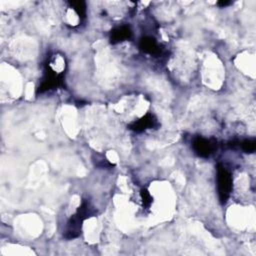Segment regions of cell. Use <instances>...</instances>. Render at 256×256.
I'll list each match as a JSON object with an SVG mask.
<instances>
[{"label":"cell","mask_w":256,"mask_h":256,"mask_svg":"<svg viewBox=\"0 0 256 256\" xmlns=\"http://www.w3.org/2000/svg\"><path fill=\"white\" fill-rule=\"evenodd\" d=\"M95 214L96 211L91 202L88 199H82L81 204L66 223V227L63 233L64 238L67 240H71L80 236L84 221L94 216Z\"/></svg>","instance_id":"1"},{"label":"cell","mask_w":256,"mask_h":256,"mask_svg":"<svg viewBox=\"0 0 256 256\" xmlns=\"http://www.w3.org/2000/svg\"><path fill=\"white\" fill-rule=\"evenodd\" d=\"M216 185L219 202L221 205H225L233 190V177L231 172L221 163L216 166Z\"/></svg>","instance_id":"2"},{"label":"cell","mask_w":256,"mask_h":256,"mask_svg":"<svg viewBox=\"0 0 256 256\" xmlns=\"http://www.w3.org/2000/svg\"><path fill=\"white\" fill-rule=\"evenodd\" d=\"M64 71L58 72L57 70H55L51 66L50 60H48L44 65L43 77L36 89V94H42L62 86L64 81Z\"/></svg>","instance_id":"3"},{"label":"cell","mask_w":256,"mask_h":256,"mask_svg":"<svg viewBox=\"0 0 256 256\" xmlns=\"http://www.w3.org/2000/svg\"><path fill=\"white\" fill-rule=\"evenodd\" d=\"M218 148V142L215 138H205L197 135L192 139V149L194 153L201 158L210 157Z\"/></svg>","instance_id":"4"},{"label":"cell","mask_w":256,"mask_h":256,"mask_svg":"<svg viewBox=\"0 0 256 256\" xmlns=\"http://www.w3.org/2000/svg\"><path fill=\"white\" fill-rule=\"evenodd\" d=\"M160 123L152 112H147L144 116L136 121L131 122L127 128L135 133H142L148 129H158Z\"/></svg>","instance_id":"5"},{"label":"cell","mask_w":256,"mask_h":256,"mask_svg":"<svg viewBox=\"0 0 256 256\" xmlns=\"http://www.w3.org/2000/svg\"><path fill=\"white\" fill-rule=\"evenodd\" d=\"M139 48L145 54L158 57L162 54V48L155 38L151 36H143L139 41Z\"/></svg>","instance_id":"6"},{"label":"cell","mask_w":256,"mask_h":256,"mask_svg":"<svg viewBox=\"0 0 256 256\" xmlns=\"http://www.w3.org/2000/svg\"><path fill=\"white\" fill-rule=\"evenodd\" d=\"M132 35H133V33H132L130 26L123 24V25H119V26L113 28L110 31L109 40H110L111 44H118L123 41L130 40L132 38Z\"/></svg>","instance_id":"7"},{"label":"cell","mask_w":256,"mask_h":256,"mask_svg":"<svg viewBox=\"0 0 256 256\" xmlns=\"http://www.w3.org/2000/svg\"><path fill=\"white\" fill-rule=\"evenodd\" d=\"M67 4L78 15L79 20L83 21L86 18V3L84 1H68Z\"/></svg>","instance_id":"8"},{"label":"cell","mask_w":256,"mask_h":256,"mask_svg":"<svg viewBox=\"0 0 256 256\" xmlns=\"http://www.w3.org/2000/svg\"><path fill=\"white\" fill-rule=\"evenodd\" d=\"M238 147L241 148V150L247 154L254 153L256 150V141L254 138L251 139H244L238 143Z\"/></svg>","instance_id":"9"},{"label":"cell","mask_w":256,"mask_h":256,"mask_svg":"<svg viewBox=\"0 0 256 256\" xmlns=\"http://www.w3.org/2000/svg\"><path fill=\"white\" fill-rule=\"evenodd\" d=\"M140 197H141V201H142V206L144 209H148L150 208V206L153 203V197L150 194V192L148 191V189L146 188H142L140 190Z\"/></svg>","instance_id":"10"},{"label":"cell","mask_w":256,"mask_h":256,"mask_svg":"<svg viewBox=\"0 0 256 256\" xmlns=\"http://www.w3.org/2000/svg\"><path fill=\"white\" fill-rule=\"evenodd\" d=\"M231 3H232L231 1H224V0H222V1H218V2H217V5H218L219 7H221V8H223V7H226V6L230 5Z\"/></svg>","instance_id":"11"}]
</instances>
